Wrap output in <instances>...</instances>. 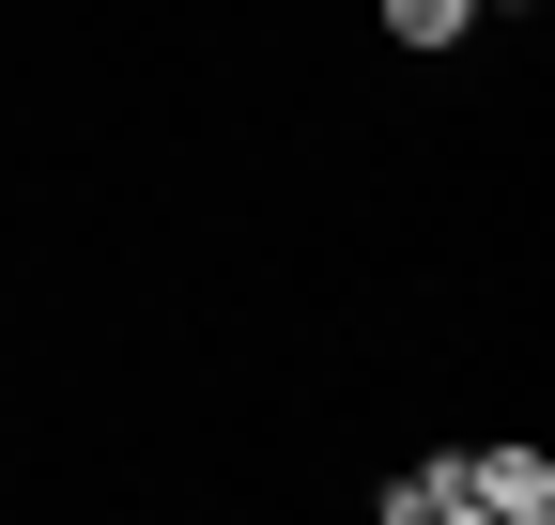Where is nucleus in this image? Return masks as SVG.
Segmentation results:
<instances>
[{
    "label": "nucleus",
    "mask_w": 555,
    "mask_h": 525,
    "mask_svg": "<svg viewBox=\"0 0 555 525\" xmlns=\"http://www.w3.org/2000/svg\"><path fill=\"white\" fill-rule=\"evenodd\" d=\"M463 510H494V525H555V464H540V448H463Z\"/></svg>",
    "instance_id": "f257e3e1"
},
{
    "label": "nucleus",
    "mask_w": 555,
    "mask_h": 525,
    "mask_svg": "<svg viewBox=\"0 0 555 525\" xmlns=\"http://www.w3.org/2000/svg\"><path fill=\"white\" fill-rule=\"evenodd\" d=\"M448 510H463V448L416 464V479H386V525H448Z\"/></svg>",
    "instance_id": "f03ea898"
},
{
    "label": "nucleus",
    "mask_w": 555,
    "mask_h": 525,
    "mask_svg": "<svg viewBox=\"0 0 555 525\" xmlns=\"http://www.w3.org/2000/svg\"><path fill=\"white\" fill-rule=\"evenodd\" d=\"M463 16H478V0H386V31H401V47H463Z\"/></svg>",
    "instance_id": "7ed1b4c3"
},
{
    "label": "nucleus",
    "mask_w": 555,
    "mask_h": 525,
    "mask_svg": "<svg viewBox=\"0 0 555 525\" xmlns=\"http://www.w3.org/2000/svg\"><path fill=\"white\" fill-rule=\"evenodd\" d=\"M478 16H525V0H478Z\"/></svg>",
    "instance_id": "20e7f679"
}]
</instances>
